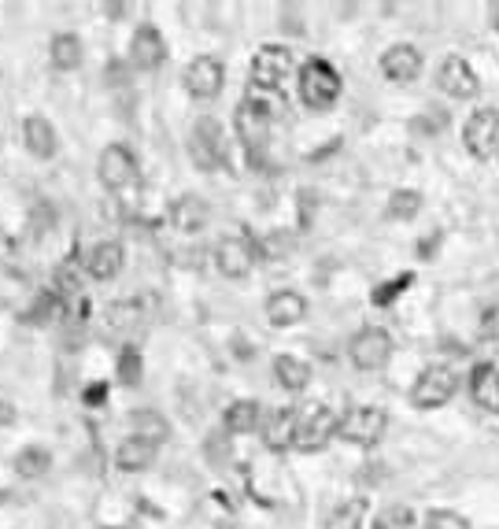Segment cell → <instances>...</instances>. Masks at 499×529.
Returning <instances> with one entry per match:
<instances>
[{"mask_svg":"<svg viewBox=\"0 0 499 529\" xmlns=\"http://www.w3.org/2000/svg\"><path fill=\"white\" fill-rule=\"evenodd\" d=\"M341 97V74L326 60H307L300 67V100L311 111H326Z\"/></svg>","mask_w":499,"mask_h":529,"instance_id":"1","label":"cell"},{"mask_svg":"<svg viewBox=\"0 0 499 529\" xmlns=\"http://www.w3.org/2000/svg\"><path fill=\"white\" fill-rule=\"evenodd\" d=\"M385 426H389V415L381 407H370V404H359V407H348L337 422V437L355 448H374V444L385 437Z\"/></svg>","mask_w":499,"mask_h":529,"instance_id":"2","label":"cell"},{"mask_svg":"<svg viewBox=\"0 0 499 529\" xmlns=\"http://www.w3.org/2000/svg\"><path fill=\"white\" fill-rule=\"evenodd\" d=\"M97 178L104 189L111 193H122V189H134L137 178H141V167H137V156L126 145H108L100 152L97 163Z\"/></svg>","mask_w":499,"mask_h":529,"instance_id":"3","label":"cell"},{"mask_svg":"<svg viewBox=\"0 0 499 529\" xmlns=\"http://www.w3.org/2000/svg\"><path fill=\"white\" fill-rule=\"evenodd\" d=\"M189 156L200 171H219L226 163V141H222V126L204 115L200 123L193 126V137H189Z\"/></svg>","mask_w":499,"mask_h":529,"instance_id":"4","label":"cell"},{"mask_svg":"<svg viewBox=\"0 0 499 529\" xmlns=\"http://www.w3.org/2000/svg\"><path fill=\"white\" fill-rule=\"evenodd\" d=\"M459 382H455V374L448 367H426L418 374V382L411 389V404L418 411H433V407H444L455 396Z\"/></svg>","mask_w":499,"mask_h":529,"instance_id":"5","label":"cell"},{"mask_svg":"<svg viewBox=\"0 0 499 529\" xmlns=\"http://www.w3.org/2000/svg\"><path fill=\"white\" fill-rule=\"evenodd\" d=\"M337 415L326 404H307V411H300V433H296V448L300 452H318L326 448L329 437H337Z\"/></svg>","mask_w":499,"mask_h":529,"instance_id":"6","label":"cell"},{"mask_svg":"<svg viewBox=\"0 0 499 529\" xmlns=\"http://www.w3.org/2000/svg\"><path fill=\"white\" fill-rule=\"evenodd\" d=\"M256 259H259V245L244 234L222 237L219 245H215V267L226 278H244V274L256 267Z\"/></svg>","mask_w":499,"mask_h":529,"instance_id":"7","label":"cell"},{"mask_svg":"<svg viewBox=\"0 0 499 529\" xmlns=\"http://www.w3.org/2000/svg\"><path fill=\"white\" fill-rule=\"evenodd\" d=\"M348 356L359 370H381L389 363L392 356V337L378 326H366L352 337V345H348Z\"/></svg>","mask_w":499,"mask_h":529,"instance_id":"8","label":"cell"},{"mask_svg":"<svg viewBox=\"0 0 499 529\" xmlns=\"http://www.w3.org/2000/svg\"><path fill=\"white\" fill-rule=\"evenodd\" d=\"M293 74V52L285 45H259L252 56V82L267 89H281V82Z\"/></svg>","mask_w":499,"mask_h":529,"instance_id":"9","label":"cell"},{"mask_svg":"<svg viewBox=\"0 0 499 529\" xmlns=\"http://www.w3.org/2000/svg\"><path fill=\"white\" fill-rule=\"evenodd\" d=\"M463 141L466 148L474 152L477 160H488L499 152V111L496 108H481L466 119V130H463Z\"/></svg>","mask_w":499,"mask_h":529,"instance_id":"10","label":"cell"},{"mask_svg":"<svg viewBox=\"0 0 499 529\" xmlns=\"http://www.w3.org/2000/svg\"><path fill=\"white\" fill-rule=\"evenodd\" d=\"M222 82H226V67L215 56H196L185 67V89L196 100H215L222 93Z\"/></svg>","mask_w":499,"mask_h":529,"instance_id":"11","label":"cell"},{"mask_svg":"<svg viewBox=\"0 0 499 529\" xmlns=\"http://www.w3.org/2000/svg\"><path fill=\"white\" fill-rule=\"evenodd\" d=\"M233 126H237V137H241V145L248 148V156L252 163L263 160V148H267V137H270V119L267 115H259L252 104H237V115H233Z\"/></svg>","mask_w":499,"mask_h":529,"instance_id":"12","label":"cell"},{"mask_svg":"<svg viewBox=\"0 0 499 529\" xmlns=\"http://www.w3.org/2000/svg\"><path fill=\"white\" fill-rule=\"evenodd\" d=\"M167 60V41L152 23H141L130 37V63L137 71H159Z\"/></svg>","mask_w":499,"mask_h":529,"instance_id":"13","label":"cell"},{"mask_svg":"<svg viewBox=\"0 0 499 529\" xmlns=\"http://www.w3.org/2000/svg\"><path fill=\"white\" fill-rule=\"evenodd\" d=\"M437 82H440V89L455 100H470V97H477V89H481L477 71L463 60V56H448V60L440 63Z\"/></svg>","mask_w":499,"mask_h":529,"instance_id":"14","label":"cell"},{"mask_svg":"<svg viewBox=\"0 0 499 529\" xmlns=\"http://www.w3.org/2000/svg\"><path fill=\"white\" fill-rule=\"evenodd\" d=\"M381 74L396 82V86H407L422 74V52L414 45H392L385 56H381Z\"/></svg>","mask_w":499,"mask_h":529,"instance_id":"15","label":"cell"},{"mask_svg":"<svg viewBox=\"0 0 499 529\" xmlns=\"http://www.w3.org/2000/svg\"><path fill=\"white\" fill-rule=\"evenodd\" d=\"M296 433H300V411L278 407L263 426V441H267L270 452H285V448H296Z\"/></svg>","mask_w":499,"mask_h":529,"instance_id":"16","label":"cell"},{"mask_svg":"<svg viewBox=\"0 0 499 529\" xmlns=\"http://www.w3.org/2000/svg\"><path fill=\"white\" fill-rule=\"evenodd\" d=\"M167 219H171L174 230H182V234H200L211 219V208H207V200H200L196 193H185L171 204L167 211Z\"/></svg>","mask_w":499,"mask_h":529,"instance_id":"17","label":"cell"},{"mask_svg":"<svg viewBox=\"0 0 499 529\" xmlns=\"http://www.w3.org/2000/svg\"><path fill=\"white\" fill-rule=\"evenodd\" d=\"M23 145L34 160H52L60 152V137H56V130H52L45 115H30L23 123Z\"/></svg>","mask_w":499,"mask_h":529,"instance_id":"18","label":"cell"},{"mask_svg":"<svg viewBox=\"0 0 499 529\" xmlns=\"http://www.w3.org/2000/svg\"><path fill=\"white\" fill-rule=\"evenodd\" d=\"M122 263H126V252H122L119 241H97L86 252V274L97 282H111L122 271Z\"/></svg>","mask_w":499,"mask_h":529,"instance_id":"19","label":"cell"},{"mask_svg":"<svg viewBox=\"0 0 499 529\" xmlns=\"http://www.w3.org/2000/svg\"><path fill=\"white\" fill-rule=\"evenodd\" d=\"M307 315V300L293 289H281L267 300V322L270 326H278V330H289L296 322H304Z\"/></svg>","mask_w":499,"mask_h":529,"instance_id":"20","label":"cell"},{"mask_svg":"<svg viewBox=\"0 0 499 529\" xmlns=\"http://www.w3.org/2000/svg\"><path fill=\"white\" fill-rule=\"evenodd\" d=\"M159 456V444L145 441V437H126V441L115 448V467L126 470V474H137V470H148Z\"/></svg>","mask_w":499,"mask_h":529,"instance_id":"21","label":"cell"},{"mask_svg":"<svg viewBox=\"0 0 499 529\" xmlns=\"http://www.w3.org/2000/svg\"><path fill=\"white\" fill-rule=\"evenodd\" d=\"M470 396L477 407H485L492 415H499V367L496 363H477L470 374Z\"/></svg>","mask_w":499,"mask_h":529,"instance_id":"22","label":"cell"},{"mask_svg":"<svg viewBox=\"0 0 499 529\" xmlns=\"http://www.w3.org/2000/svg\"><path fill=\"white\" fill-rule=\"evenodd\" d=\"M86 60V45H82V37L71 34V30H60V34H52L49 41V63L56 71H78Z\"/></svg>","mask_w":499,"mask_h":529,"instance_id":"23","label":"cell"},{"mask_svg":"<svg viewBox=\"0 0 499 529\" xmlns=\"http://www.w3.org/2000/svg\"><path fill=\"white\" fill-rule=\"evenodd\" d=\"M12 467L23 481H37L52 470V452L49 448H37V444H26L23 452H15Z\"/></svg>","mask_w":499,"mask_h":529,"instance_id":"24","label":"cell"},{"mask_svg":"<svg viewBox=\"0 0 499 529\" xmlns=\"http://www.w3.org/2000/svg\"><path fill=\"white\" fill-rule=\"evenodd\" d=\"M274 378L285 393H304L307 382H311V367L296 356H278L274 359Z\"/></svg>","mask_w":499,"mask_h":529,"instance_id":"25","label":"cell"},{"mask_svg":"<svg viewBox=\"0 0 499 529\" xmlns=\"http://www.w3.org/2000/svg\"><path fill=\"white\" fill-rule=\"evenodd\" d=\"M259 419H263V411H259L256 400H233L222 415V426H226V433H252Z\"/></svg>","mask_w":499,"mask_h":529,"instance_id":"26","label":"cell"},{"mask_svg":"<svg viewBox=\"0 0 499 529\" xmlns=\"http://www.w3.org/2000/svg\"><path fill=\"white\" fill-rule=\"evenodd\" d=\"M130 426H134V437H145V441H152V444H163L167 437H171L167 419L156 415V411H148V407H141V411L130 415Z\"/></svg>","mask_w":499,"mask_h":529,"instance_id":"27","label":"cell"},{"mask_svg":"<svg viewBox=\"0 0 499 529\" xmlns=\"http://www.w3.org/2000/svg\"><path fill=\"white\" fill-rule=\"evenodd\" d=\"M60 311H63V296L56 289H41L37 300L30 304V311L23 315V322L26 326H45V322L60 319Z\"/></svg>","mask_w":499,"mask_h":529,"instance_id":"28","label":"cell"},{"mask_svg":"<svg viewBox=\"0 0 499 529\" xmlns=\"http://www.w3.org/2000/svg\"><path fill=\"white\" fill-rule=\"evenodd\" d=\"M244 104H252L259 115H267L270 123H274L281 111H285V97H281V89L256 86V82H252V86H248V93H244Z\"/></svg>","mask_w":499,"mask_h":529,"instance_id":"29","label":"cell"},{"mask_svg":"<svg viewBox=\"0 0 499 529\" xmlns=\"http://www.w3.org/2000/svg\"><path fill=\"white\" fill-rule=\"evenodd\" d=\"M115 378H119V385H126V389H137L141 385V378H145V359H141V348L126 345L119 352V363H115Z\"/></svg>","mask_w":499,"mask_h":529,"instance_id":"30","label":"cell"},{"mask_svg":"<svg viewBox=\"0 0 499 529\" xmlns=\"http://www.w3.org/2000/svg\"><path fill=\"white\" fill-rule=\"evenodd\" d=\"M366 507H370V504H366L363 496H352V500H344V504L326 518V529H363Z\"/></svg>","mask_w":499,"mask_h":529,"instance_id":"31","label":"cell"},{"mask_svg":"<svg viewBox=\"0 0 499 529\" xmlns=\"http://www.w3.org/2000/svg\"><path fill=\"white\" fill-rule=\"evenodd\" d=\"M374 529H414V511L403 504L385 507V511H378V518H374Z\"/></svg>","mask_w":499,"mask_h":529,"instance_id":"32","label":"cell"},{"mask_svg":"<svg viewBox=\"0 0 499 529\" xmlns=\"http://www.w3.org/2000/svg\"><path fill=\"white\" fill-rule=\"evenodd\" d=\"M418 208H422V197L414 193V189H396L389 200V215L392 219H414L418 215Z\"/></svg>","mask_w":499,"mask_h":529,"instance_id":"33","label":"cell"},{"mask_svg":"<svg viewBox=\"0 0 499 529\" xmlns=\"http://www.w3.org/2000/svg\"><path fill=\"white\" fill-rule=\"evenodd\" d=\"M134 322H137V304H111V308L104 311L108 333H119V330H126V326H134Z\"/></svg>","mask_w":499,"mask_h":529,"instance_id":"34","label":"cell"},{"mask_svg":"<svg viewBox=\"0 0 499 529\" xmlns=\"http://www.w3.org/2000/svg\"><path fill=\"white\" fill-rule=\"evenodd\" d=\"M411 282H414L411 274H400V278H392V282L378 285V289H374V296H370V300H374L378 308H385V304H392V300H396V296H400L403 289H407V285H411Z\"/></svg>","mask_w":499,"mask_h":529,"instance_id":"35","label":"cell"},{"mask_svg":"<svg viewBox=\"0 0 499 529\" xmlns=\"http://www.w3.org/2000/svg\"><path fill=\"white\" fill-rule=\"evenodd\" d=\"M422 529H470V522L463 515H455V511H433Z\"/></svg>","mask_w":499,"mask_h":529,"instance_id":"36","label":"cell"},{"mask_svg":"<svg viewBox=\"0 0 499 529\" xmlns=\"http://www.w3.org/2000/svg\"><path fill=\"white\" fill-rule=\"evenodd\" d=\"M477 333L485 337V341H499V304H488L481 311V319H477Z\"/></svg>","mask_w":499,"mask_h":529,"instance_id":"37","label":"cell"},{"mask_svg":"<svg viewBox=\"0 0 499 529\" xmlns=\"http://www.w3.org/2000/svg\"><path fill=\"white\" fill-rule=\"evenodd\" d=\"M104 396H108V385H89V389H86V407L104 404Z\"/></svg>","mask_w":499,"mask_h":529,"instance_id":"38","label":"cell"},{"mask_svg":"<svg viewBox=\"0 0 499 529\" xmlns=\"http://www.w3.org/2000/svg\"><path fill=\"white\" fill-rule=\"evenodd\" d=\"M0 422H15V411H12V404H0Z\"/></svg>","mask_w":499,"mask_h":529,"instance_id":"39","label":"cell"},{"mask_svg":"<svg viewBox=\"0 0 499 529\" xmlns=\"http://www.w3.org/2000/svg\"><path fill=\"white\" fill-rule=\"evenodd\" d=\"M4 241H8V237H4V230H0V248H4Z\"/></svg>","mask_w":499,"mask_h":529,"instance_id":"40","label":"cell"}]
</instances>
